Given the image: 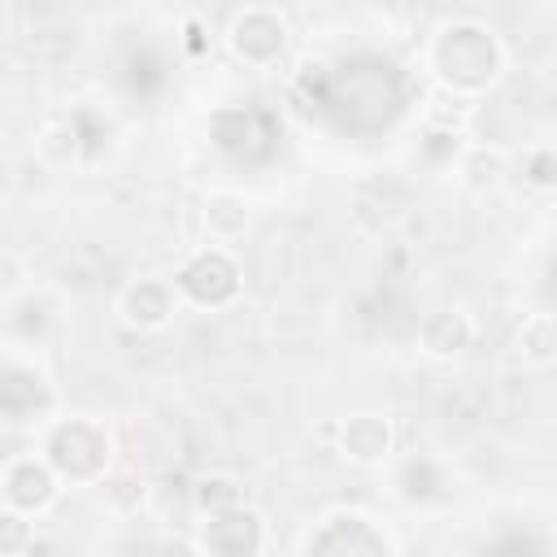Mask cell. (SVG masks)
<instances>
[{
    "instance_id": "1",
    "label": "cell",
    "mask_w": 557,
    "mask_h": 557,
    "mask_svg": "<svg viewBox=\"0 0 557 557\" xmlns=\"http://www.w3.org/2000/svg\"><path fill=\"white\" fill-rule=\"evenodd\" d=\"M426 70L448 91L474 96V91H487L500 78L505 52H500V39L483 22L457 17V22H444L431 35V44H426Z\"/></svg>"
},
{
    "instance_id": "2",
    "label": "cell",
    "mask_w": 557,
    "mask_h": 557,
    "mask_svg": "<svg viewBox=\"0 0 557 557\" xmlns=\"http://www.w3.org/2000/svg\"><path fill=\"white\" fill-rule=\"evenodd\" d=\"M44 461L52 466L57 479L91 483L109 466V435H104V426H96L87 418H61L48 426Z\"/></svg>"
},
{
    "instance_id": "3",
    "label": "cell",
    "mask_w": 557,
    "mask_h": 557,
    "mask_svg": "<svg viewBox=\"0 0 557 557\" xmlns=\"http://www.w3.org/2000/svg\"><path fill=\"white\" fill-rule=\"evenodd\" d=\"M226 44L239 61L248 65H274L287 48V17L270 4H248L231 17L226 26Z\"/></svg>"
},
{
    "instance_id": "4",
    "label": "cell",
    "mask_w": 557,
    "mask_h": 557,
    "mask_svg": "<svg viewBox=\"0 0 557 557\" xmlns=\"http://www.w3.org/2000/svg\"><path fill=\"white\" fill-rule=\"evenodd\" d=\"M0 496L13 513L30 518V513L52 509V500L61 496V479L52 474L44 457H13L0 466Z\"/></svg>"
},
{
    "instance_id": "5",
    "label": "cell",
    "mask_w": 557,
    "mask_h": 557,
    "mask_svg": "<svg viewBox=\"0 0 557 557\" xmlns=\"http://www.w3.org/2000/svg\"><path fill=\"white\" fill-rule=\"evenodd\" d=\"M174 292L191 305H226L239 292V265L231 261V252L205 248L174 274Z\"/></svg>"
},
{
    "instance_id": "6",
    "label": "cell",
    "mask_w": 557,
    "mask_h": 557,
    "mask_svg": "<svg viewBox=\"0 0 557 557\" xmlns=\"http://www.w3.org/2000/svg\"><path fill=\"white\" fill-rule=\"evenodd\" d=\"M261 540H265V527L248 505L218 509L200 522V553L205 557H257Z\"/></svg>"
},
{
    "instance_id": "7",
    "label": "cell",
    "mask_w": 557,
    "mask_h": 557,
    "mask_svg": "<svg viewBox=\"0 0 557 557\" xmlns=\"http://www.w3.org/2000/svg\"><path fill=\"white\" fill-rule=\"evenodd\" d=\"M174 305H178V292L165 278H139V283H131L122 292V318L131 326H139V331L165 326L174 318Z\"/></svg>"
},
{
    "instance_id": "8",
    "label": "cell",
    "mask_w": 557,
    "mask_h": 557,
    "mask_svg": "<svg viewBox=\"0 0 557 557\" xmlns=\"http://www.w3.org/2000/svg\"><path fill=\"white\" fill-rule=\"evenodd\" d=\"M387 448H392V426H387V418H379V413H357V418H348L344 431H339V453H344L348 461L370 466V461H383Z\"/></svg>"
},
{
    "instance_id": "9",
    "label": "cell",
    "mask_w": 557,
    "mask_h": 557,
    "mask_svg": "<svg viewBox=\"0 0 557 557\" xmlns=\"http://www.w3.org/2000/svg\"><path fill=\"white\" fill-rule=\"evenodd\" d=\"M418 339L431 357H457L461 348H470L474 339V322L461 313V309H435L422 318L418 326Z\"/></svg>"
},
{
    "instance_id": "10",
    "label": "cell",
    "mask_w": 557,
    "mask_h": 557,
    "mask_svg": "<svg viewBox=\"0 0 557 557\" xmlns=\"http://www.w3.org/2000/svg\"><path fill=\"white\" fill-rule=\"evenodd\" d=\"M44 400H48V392H44L39 374H30V370H0V413L4 418H22V413H30Z\"/></svg>"
},
{
    "instance_id": "11",
    "label": "cell",
    "mask_w": 557,
    "mask_h": 557,
    "mask_svg": "<svg viewBox=\"0 0 557 557\" xmlns=\"http://www.w3.org/2000/svg\"><path fill=\"white\" fill-rule=\"evenodd\" d=\"M205 226H209L218 239H235V235L248 226V205H244V196H235V191H209V200H205Z\"/></svg>"
},
{
    "instance_id": "12",
    "label": "cell",
    "mask_w": 557,
    "mask_h": 557,
    "mask_svg": "<svg viewBox=\"0 0 557 557\" xmlns=\"http://www.w3.org/2000/svg\"><path fill=\"white\" fill-rule=\"evenodd\" d=\"M518 348H522V357L531 366H548L553 361V318L548 313L527 318L522 331H518Z\"/></svg>"
},
{
    "instance_id": "13",
    "label": "cell",
    "mask_w": 557,
    "mask_h": 557,
    "mask_svg": "<svg viewBox=\"0 0 557 557\" xmlns=\"http://www.w3.org/2000/svg\"><path fill=\"white\" fill-rule=\"evenodd\" d=\"M196 500H200V509H209V513L231 509V505H244V500H239V487H235L231 479H205L200 492H196Z\"/></svg>"
},
{
    "instance_id": "14",
    "label": "cell",
    "mask_w": 557,
    "mask_h": 557,
    "mask_svg": "<svg viewBox=\"0 0 557 557\" xmlns=\"http://www.w3.org/2000/svg\"><path fill=\"white\" fill-rule=\"evenodd\" d=\"M26 544H30V522H26L22 513L4 509V513H0V553H17V548H26Z\"/></svg>"
},
{
    "instance_id": "15",
    "label": "cell",
    "mask_w": 557,
    "mask_h": 557,
    "mask_svg": "<svg viewBox=\"0 0 557 557\" xmlns=\"http://www.w3.org/2000/svg\"><path fill=\"white\" fill-rule=\"evenodd\" d=\"M531 161H535V165H531V183H535V187H553V152H548V148H535Z\"/></svg>"
}]
</instances>
